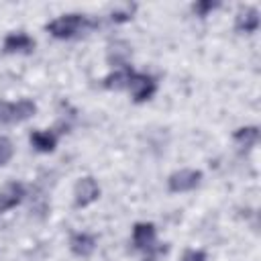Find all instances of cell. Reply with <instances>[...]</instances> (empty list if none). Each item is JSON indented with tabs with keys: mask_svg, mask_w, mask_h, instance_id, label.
Segmentation results:
<instances>
[{
	"mask_svg": "<svg viewBox=\"0 0 261 261\" xmlns=\"http://www.w3.org/2000/svg\"><path fill=\"white\" fill-rule=\"evenodd\" d=\"M94 27V22H90L86 16L82 14H63L55 20H51L47 24V31L55 37V39H71L77 33H82L84 29Z\"/></svg>",
	"mask_w": 261,
	"mask_h": 261,
	"instance_id": "cell-1",
	"label": "cell"
},
{
	"mask_svg": "<svg viewBox=\"0 0 261 261\" xmlns=\"http://www.w3.org/2000/svg\"><path fill=\"white\" fill-rule=\"evenodd\" d=\"M128 88H130V94H133L135 102H145V100H149L155 94L157 82L149 73H133Z\"/></svg>",
	"mask_w": 261,
	"mask_h": 261,
	"instance_id": "cell-2",
	"label": "cell"
},
{
	"mask_svg": "<svg viewBox=\"0 0 261 261\" xmlns=\"http://www.w3.org/2000/svg\"><path fill=\"white\" fill-rule=\"evenodd\" d=\"M200 179H202L200 171H196V169H179V171L169 175L167 188H169V192H190L200 184Z\"/></svg>",
	"mask_w": 261,
	"mask_h": 261,
	"instance_id": "cell-3",
	"label": "cell"
},
{
	"mask_svg": "<svg viewBox=\"0 0 261 261\" xmlns=\"http://www.w3.org/2000/svg\"><path fill=\"white\" fill-rule=\"evenodd\" d=\"M73 196H75V206L77 208H84V206H90L94 200H98L100 196V188H98V181L94 177H82L77 184H75V190H73Z\"/></svg>",
	"mask_w": 261,
	"mask_h": 261,
	"instance_id": "cell-4",
	"label": "cell"
},
{
	"mask_svg": "<svg viewBox=\"0 0 261 261\" xmlns=\"http://www.w3.org/2000/svg\"><path fill=\"white\" fill-rule=\"evenodd\" d=\"M155 243V226L151 222H137L133 228V245L135 249L149 251Z\"/></svg>",
	"mask_w": 261,
	"mask_h": 261,
	"instance_id": "cell-5",
	"label": "cell"
},
{
	"mask_svg": "<svg viewBox=\"0 0 261 261\" xmlns=\"http://www.w3.org/2000/svg\"><path fill=\"white\" fill-rule=\"evenodd\" d=\"M24 196V188L18 181H10L0 190V212H6L14 208Z\"/></svg>",
	"mask_w": 261,
	"mask_h": 261,
	"instance_id": "cell-6",
	"label": "cell"
},
{
	"mask_svg": "<svg viewBox=\"0 0 261 261\" xmlns=\"http://www.w3.org/2000/svg\"><path fill=\"white\" fill-rule=\"evenodd\" d=\"M33 49H35V41L27 33H10L4 39L6 53H29Z\"/></svg>",
	"mask_w": 261,
	"mask_h": 261,
	"instance_id": "cell-7",
	"label": "cell"
},
{
	"mask_svg": "<svg viewBox=\"0 0 261 261\" xmlns=\"http://www.w3.org/2000/svg\"><path fill=\"white\" fill-rule=\"evenodd\" d=\"M234 29L239 33H255L259 29V12L257 8H241L237 18H234Z\"/></svg>",
	"mask_w": 261,
	"mask_h": 261,
	"instance_id": "cell-8",
	"label": "cell"
},
{
	"mask_svg": "<svg viewBox=\"0 0 261 261\" xmlns=\"http://www.w3.org/2000/svg\"><path fill=\"white\" fill-rule=\"evenodd\" d=\"M69 249L73 255L77 257H90L96 249V239L88 232H75L71 239H69Z\"/></svg>",
	"mask_w": 261,
	"mask_h": 261,
	"instance_id": "cell-9",
	"label": "cell"
},
{
	"mask_svg": "<svg viewBox=\"0 0 261 261\" xmlns=\"http://www.w3.org/2000/svg\"><path fill=\"white\" fill-rule=\"evenodd\" d=\"M108 63L112 65H118V67H124L128 63V57H130V45L126 41H114L108 45Z\"/></svg>",
	"mask_w": 261,
	"mask_h": 261,
	"instance_id": "cell-10",
	"label": "cell"
},
{
	"mask_svg": "<svg viewBox=\"0 0 261 261\" xmlns=\"http://www.w3.org/2000/svg\"><path fill=\"white\" fill-rule=\"evenodd\" d=\"M130 77H133V69L128 65L118 67L110 75L104 77V88H108V90H122V88H126L130 84Z\"/></svg>",
	"mask_w": 261,
	"mask_h": 261,
	"instance_id": "cell-11",
	"label": "cell"
},
{
	"mask_svg": "<svg viewBox=\"0 0 261 261\" xmlns=\"http://www.w3.org/2000/svg\"><path fill=\"white\" fill-rule=\"evenodd\" d=\"M232 139L241 149H251L259 141V128L257 126H241L234 130Z\"/></svg>",
	"mask_w": 261,
	"mask_h": 261,
	"instance_id": "cell-12",
	"label": "cell"
},
{
	"mask_svg": "<svg viewBox=\"0 0 261 261\" xmlns=\"http://www.w3.org/2000/svg\"><path fill=\"white\" fill-rule=\"evenodd\" d=\"M55 143H57V139H55L53 133H47V130H35V133H31V145L37 151H41V153H51L55 149Z\"/></svg>",
	"mask_w": 261,
	"mask_h": 261,
	"instance_id": "cell-13",
	"label": "cell"
},
{
	"mask_svg": "<svg viewBox=\"0 0 261 261\" xmlns=\"http://www.w3.org/2000/svg\"><path fill=\"white\" fill-rule=\"evenodd\" d=\"M37 112V106L33 100H18L14 104V122H22L27 118H31Z\"/></svg>",
	"mask_w": 261,
	"mask_h": 261,
	"instance_id": "cell-14",
	"label": "cell"
},
{
	"mask_svg": "<svg viewBox=\"0 0 261 261\" xmlns=\"http://www.w3.org/2000/svg\"><path fill=\"white\" fill-rule=\"evenodd\" d=\"M135 10H137V6H135V4H124L122 8H114V10L110 12V18H112L114 22H126V20H130V18H133Z\"/></svg>",
	"mask_w": 261,
	"mask_h": 261,
	"instance_id": "cell-15",
	"label": "cell"
},
{
	"mask_svg": "<svg viewBox=\"0 0 261 261\" xmlns=\"http://www.w3.org/2000/svg\"><path fill=\"white\" fill-rule=\"evenodd\" d=\"M14 149H12V141L8 137H0V167L6 165L12 157Z\"/></svg>",
	"mask_w": 261,
	"mask_h": 261,
	"instance_id": "cell-16",
	"label": "cell"
},
{
	"mask_svg": "<svg viewBox=\"0 0 261 261\" xmlns=\"http://www.w3.org/2000/svg\"><path fill=\"white\" fill-rule=\"evenodd\" d=\"M14 122V104L0 102V124H12Z\"/></svg>",
	"mask_w": 261,
	"mask_h": 261,
	"instance_id": "cell-17",
	"label": "cell"
},
{
	"mask_svg": "<svg viewBox=\"0 0 261 261\" xmlns=\"http://www.w3.org/2000/svg\"><path fill=\"white\" fill-rule=\"evenodd\" d=\"M218 6V2H210V0H202V2H196L194 4V12L198 16H206L210 10H214Z\"/></svg>",
	"mask_w": 261,
	"mask_h": 261,
	"instance_id": "cell-18",
	"label": "cell"
},
{
	"mask_svg": "<svg viewBox=\"0 0 261 261\" xmlns=\"http://www.w3.org/2000/svg\"><path fill=\"white\" fill-rule=\"evenodd\" d=\"M184 261H206V253L204 251H188L184 255Z\"/></svg>",
	"mask_w": 261,
	"mask_h": 261,
	"instance_id": "cell-19",
	"label": "cell"
}]
</instances>
